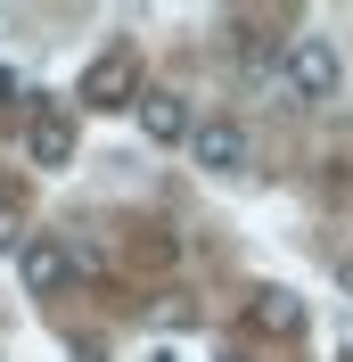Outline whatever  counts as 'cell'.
<instances>
[{"label": "cell", "instance_id": "6", "mask_svg": "<svg viewBox=\"0 0 353 362\" xmlns=\"http://www.w3.org/2000/svg\"><path fill=\"white\" fill-rule=\"evenodd\" d=\"M25 148H33V165H49V173H58V165L74 157V115H66V107H33Z\"/></svg>", "mask_w": 353, "mask_h": 362}, {"label": "cell", "instance_id": "8", "mask_svg": "<svg viewBox=\"0 0 353 362\" xmlns=\"http://www.w3.org/2000/svg\"><path fill=\"white\" fill-rule=\"evenodd\" d=\"M8 247H25V239H17V206L0 198V255H8Z\"/></svg>", "mask_w": 353, "mask_h": 362}, {"label": "cell", "instance_id": "1", "mask_svg": "<svg viewBox=\"0 0 353 362\" xmlns=\"http://www.w3.org/2000/svg\"><path fill=\"white\" fill-rule=\"evenodd\" d=\"M287 90H296L304 107L337 99V90H345V58H337V42H321V33H296V42H287Z\"/></svg>", "mask_w": 353, "mask_h": 362}, {"label": "cell", "instance_id": "9", "mask_svg": "<svg viewBox=\"0 0 353 362\" xmlns=\"http://www.w3.org/2000/svg\"><path fill=\"white\" fill-rule=\"evenodd\" d=\"M8 99H17V74H8V66H0V107H8Z\"/></svg>", "mask_w": 353, "mask_h": 362}, {"label": "cell", "instance_id": "4", "mask_svg": "<svg viewBox=\"0 0 353 362\" xmlns=\"http://www.w3.org/2000/svg\"><path fill=\"white\" fill-rule=\"evenodd\" d=\"M140 132L156 140V148H189V132H198V115H189V99L181 90H140Z\"/></svg>", "mask_w": 353, "mask_h": 362}, {"label": "cell", "instance_id": "5", "mask_svg": "<svg viewBox=\"0 0 353 362\" xmlns=\"http://www.w3.org/2000/svg\"><path fill=\"white\" fill-rule=\"evenodd\" d=\"M17 272H25L33 296H58L74 280V247H66V239H25V247H17Z\"/></svg>", "mask_w": 353, "mask_h": 362}, {"label": "cell", "instance_id": "10", "mask_svg": "<svg viewBox=\"0 0 353 362\" xmlns=\"http://www.w3.org/2000/svg\"><path fill=\"white\" fill-rule=\"evenodd\" d=\"M230 362H239V354H230Z\"/></svg>", "mask_w": 353, "mask_h": 362}, {"label": "cell", "instance_id": "3", "mask_svg": "<svg viewBox=\"0 0 353 362\" xmlns=\"http://www.w3.org/2000/svg\"><path fill=\"white\" fill-rule=\"evenodd\" d=\"M83 107H140V66H132V49L90 58V74H83Z\"/></svg>", "mask_w": 353, "mask_h": 362}, {"label": "cell", "instance_id": "2", "mask_svg": "<svg viewBox=\"0 0 353 362\" xmlns=\"http://www.w3.org/2000/svg\"><path fill=\"white\" fill-rule=\"evenodd\" d=\"M246 157H255V148H246V132L230 124V115H205L198 132H189V165H198V173H214V181L246 173Z\"/></svg>", "mask_w": 353, "mask_h": 362}, {"label": "cell", "instance_id": "7", "mask_svg": "<svg viewBox=\"0 0 353 362\" xmlns=\"http://www.w3.org/2000/svg\"><path fill=\"white\" fill-rule=\"evenodd\" d=\"M246 329H263V338H296V329H304V305H296V288H255V305H246Z\"/></svg>", "mask_w": 353, "mask_h": 362}]
</instances>
